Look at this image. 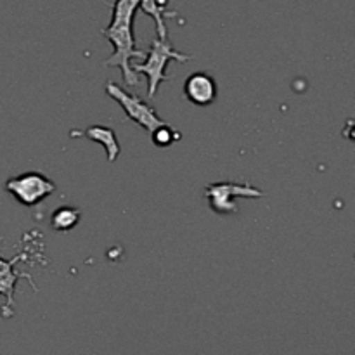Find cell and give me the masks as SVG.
Here are the masks:
<instances>
[{
    "mask_svg": "<svg viewBox=\"0 0 355 355\" xmlns=\"http://www.w3.org/2000/svg\"><path fill=\"white\" fill-rule=\"evenodd\" d=\"M107 96L113 101H116L121 106V110L125 111V114L128 116V120H132L134 123H137L139 127L144 128L148 134H153L158 127L165 125V121L156 114V110L153 106H149L142 97L134 96V94L127 92L123 87H120L114 82H107L104 87Z\"/></svg>",
    "mask_w": 355,
    "mask_h": 355,
    "instance_id": "5",
    "label": "cell"
},
{
    "mask_svg": "<svg viewBox=\"0 0 355 355\" xmlns=\"http://www.w3.org/2000/svg\"><path fill=\"white\" fill-rule=\"evenodd\" d=\"M166 2H168V0H141V2H139V9L155 19L156 33H158L159 40H168V30H166L165 24L166 17L177 16L175 10L166 9Z\"/></svg>",
    "mask_w": 355,
    "mask_h": 355,
    "instance_id": "9",
    "label": "cell"
},
{
    "mask_svg": "<svg viewBox=\"0 0 355 355\" xmlns=\"http://www.w3.org/2000/svg\"><path fill=\"white\" fill-rule=\"evenodd\" d=\"M2 241L3 239H0V245H2ZM24 259H26V255H24V253H19V255H16L14 259H10V260H6L0 257V295H2V297H6V307L2 309L3 318H10V315L14 314V293H16L17 281L26 279L28 283H30V286L33 288V291H38L37 284L33 283V279H31L30 274L16 272V270H14L16 263L19 262V260H24Z\"/></svg>",
    "mask_w": 355,
    "mask_h": 355,
    "instance_id": "6",
    "label": "cell"
},
{
    "mask_svg": "<svg viewBox=\"0 0 355 355\" xmlns=\"http://www.w3.org/2000/svg\"><path fill=\"white\" fill-rule=\"evenodd\" d=\"M80 135L87 137L89 141L97 142L104 148L106 151V158L110 163H114L120 156L121 148L118 144V139H116V132L113 130L111 127H103V125H92V127L85 128L83 132H78Z\"/></svg>",
    "mask_w": 355,
    "mask_h": 355,
    "instance_id": "8",
    "label": "cell"
},
{
    "mask_svg": "<svg viewBox=\"0 0 355 355\" xmlns=\"http://www.w3.org/2000/svg\"><path fill=\"white\" fill-rule=\"evenodd\" d=\"M6 191L23 207L33 208L40 205L45 198L55 193V184L42 172H24L21 175L10 177L6 182Z\"/></svg>",
    "mask_w": 355,
    "mask_h": 355,
    "instance_id": "4",
    "label": "cell"
},
{
    "mask_svg": "<svg viewBox=\"0 0 355 355\" xmlns=\"http://www.w3.org/2000/svg\"><path fill=\"white\" fill-rule=\"evenodd\" d=\"M189 54H184V52H179L168 40H153L151 47L146 52L144 62H132V71L137 75V73H142V75L148 76V99H153L158 92L159 85L163 82H168L170 76L166 75V64L170 61L177 62H186L189 61Z\"/></svg>",
    "mask_w": 355,
    "mask_h": 355,
    "instance_id": "2",
    "label": "cell"
},
{
    "mask_svg": "<svg viewBox=\"0 0 355 355\" xmlns=\"http://www.w3.org/2000/svg\"><path fill=\"white\" fill-rule=\"evenodd\" d=\"M141 0H114L110 24L101 30L103 37L113 44V54L104 61L106 68H120L128 87L139 85V76L132 71V59H144L146 52L135 47L134 17Z\"/></svg>",
    "mask_w": 355,
    "mask_h": 355,
    "instance_id": "1",
    "label": "cell"
},
{
    "mask_svg": "<svg viewBox=\"0 0 355 355\" xmlns=\"http://www.w3.org/2000/svg\"><path fill=\"white\" fill-rule=\"evenodd\" d=\"M263 191L253 186L250 180L246 182H229V180H220V182H211L205 186V200L208 201V207L217 215H234L239 211L236 205L238 198H248V200H257L263 196Z\"/></svg>",
    "mask_w": 355,
    "mask_h": 355,
    "instance_id": "3",
    "label": "cell"
},
{
    "mask_svg": "<svg viewBox=\"0 0 355 355\" xmlns=\"http://www.w3.org/2000/svg\"><path fill=\"white\" fill-rule=\"evenodd\" d=\"M184 96L194 106H210L217 101L218 87L210 73L196 71L189 75L184 82Z\"/></svg>",
    "mask_w": 355,
    "mask_h": 355,
    "instance_id": "7",
    "label": "cell"
},
{
    "mask_svg": "<svg viewBox=\"0 0 355 355\" xmlns=\"http://www.w3.org/2000/svg\"><path fill=\"white\" fill-rule=\"evenodd\" d=\"M151 139H153V144H155L156 148H170L173 142L180 141V134L165 123L153 132Z\"/></svg>",
    "mask_w": 355,
    "mask_h": 355,
    "instance_id": "11",
    "label": "cell"
},
{
    "mask_svg": "<svg viewBox=\"0 0 355 355\" xmlns=\"http://www.w3.org/2000/svg\"><path fill=\"white\" fill-rule=\"evenodd\" d=\"M80 218H82V211H80V208L71 207V205L59 207L58 210L52 214L51 227H52V231L68 232L78 225Z\"/></svg>",
    "mask_w": 355,
    "mask_h": 355,
    "instance_id": "10",
    "label": "cell"
}]
</instances>
